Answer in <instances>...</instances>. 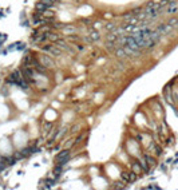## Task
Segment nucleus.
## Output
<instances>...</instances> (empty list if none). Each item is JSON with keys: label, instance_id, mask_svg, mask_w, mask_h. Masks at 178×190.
I'll return each instance as SVG.
<instances>
[{"label": "nucleus", "instance_id": "dca6fc26", "mask_svg": "<svg viewBox=\"0 0 178 190\" xmlns=\"http://www.w3.org/2000/svg\"><path fill=\"white\" fill-rule=\"evenodd\" d=\"M114 26H115V24H107V26H106V27H107L108 30H112V28H114Z\"/></svg>", "mask_w": 178, "mask_h": 190}, {"label": "nucleus", "instance_id": "ddd939ff", "mask_svg": "<svg viewBox=\"0 0 178 190\" xmlns=\"http://www.w3.org/2000/svg\"><path fill=\"white\" fill-rule=\"evenodd\" d=\"M68 155V150H64L63 153H60V154L58 155V159H60V158H63V157H67Z\"/></svg>", "mask_w": 178, "mask_h": 190}, {"label": "nucleus", "instance_id": "6e6552de", "mask_svg": "<svg viewBox=\"0 0 178 190\" xmlns=\"http://www.w3.org/2000/svg\"><path fill=\"white\" fill-rule=\"evenodd\" d=\"M122 179L126 181V182H130V173H127V171H123V173L121 174Z\"/></svg>", "mask_w": 178, "mask_h": 190}, {"label": "nucleus", "instance_id": "f03ea898", "mask_svg": "<svg viewBox=\"0 0 178 190\" xmlns=\"http://www.w3.org/2000/svg\"><path fill=\"white\" fill-rule=\"evenodd\" d=\"M40 60H42V66H46V67H54V62H52L48 56H46V55H42Z\"/></svg>", "mask_w": 178, "mask_h": 190}, {"label": "nucleus", "instance_id": "9d476101", "mask_svg": "<svg viewBox=\"0 0 178 190\" xmlns=\"http://www.w3.org/2000/svg\"><path fill=\"white\" fill-rule=\"evenodd\" d=\"M36 8L37 10H46V8H48V5L44 4V3H39V4L36 5Z\"/></svg>", "mask_w": 178, "mask_h": 190}, {"label": "nucleus", "instance_id": "423d86ee", "mask_svg": "<svg viewBox=\"0 0 178 190\" xmlns=\"http://www.w3.org/2000/svg\"><path fill=\"white\" fill-rule=\"evenodd\" d=\"M55 46H56L58 48H63L64 51H68V52H70V48H68V46L66 44V42H63V40L58 39V40L55 42Z\"/></svg>", "mask_w": 178, "mask_h": 190}, {"label": "nucleus", "instance_id": "7ed1b4c3", "mask_svg": "<svg viewBox=\"0 0 178 190\" xmlns=\"http://www.w3.org/2000/svg\"><path fill=\"white\" fill-rule=\"evenodd\" d=\"M115 56H117L118 59H125V58H127L129 55H127V52H126V50L123 48H117L115 50Z\"/></svg>", "mask_w": 178, "mask_h": 190}, {"label": "nucleus", "instance_id": "1a4fd4ad", "mask_svg": "<svg viewBox=\"0 0 178 190\" xmlns=\"http://www.w3.org/2000/svg\"><path fill=\"white\" fill-rule=\"evenodd\" d=\"M133 170H134V173L139 174V173H141V167H139V165H138V163H134V165H133Z\"/></svg>", "mask_w": 178, "mask_h": 190}, {"label": "nucleus", "instance_id": "f3484780", "mask_svg": "<svg viewBox=\"0 0 178 190\" xmlns=\"http://www.w3.org/2000/svg\"><path fill=\"white\" fill-rule=\"evenodd\" d=\"M177 24H178V19H177Z\"/></svg>", "mask_w": 178, "mask_h": 190}, {"label": "nucleus", "instance_id": "2eb2a0df", "mask_svg": "<svg viewBox=\"0 0 178 190\" xmlns=\"http://www.w3.org/2000/svg\"><path fill=\"white\" fill-rule=\"evenodd\" d=\"M68 141H70V142H67V145H66V147H71V146H73L74 145V141H73V139H68Z\"/></svg>", "mask_w": 178, "mask_h": 190}, {"label": "nucleus", "instance_id": "f257e3e1", "mask_svg": "<svg viewBox=\"0 0 178 190\" xmlns=\"http://www.w3.org/2000/svg\"><path fill=\"white\" fill-rule=\"evenodd\" d=\"M43 51H48L50 54H55V56H60L62 55L60 50H56L55 47H52V46H46V47H43Z\"/></svg>", "mask_w": 178, "mask_h": 190}, {"label": "nucleus", "instance_id": "f8f14e48", "mask_svg": "<svg viewBox=\"0 0 178 190\" xmlns=\"http://www.w3.org/2000/svg\"><path fill=\"white\" fill-rule=\"evenodd\" d=\"M145 158H146V161H147L150 165H154V163H155V159H154V158L149 157V155H145Z\"/></svg>", "mask_w": 178, "mask_h": 190}, {"label": "nucleus", "instance_id": "4468645a", "mask_svg": "<svg viewBox=\"0 0 178 190\" xmlns=\"http://www.w3.org/2000/svg\"><path fill=\"white\" fill-rule=\"evenodd\" d=\"M54 2H55V0H42V3H44V4H47L48 7H50V5H51Z\"/></svg>", "mask_w": 178, "mask_h": 190}, {"label": "nucleus", "instance_id": "0eeeda50", "mask_svg": "<svg viewBox=\"0 0 178 190\" xmlns=\"http://www.w3.org/2000/svg\"><path fill=\"white\" fill-rule=\"evenodd\" d=\"M63 31L66 34H70V32H75L76 31V28H75L74 26H64L63 27Z\"/></svg>", "mask_w": 178, "mask_h": 190}, {"label": "nucleus", "instance_id": "20e7f679", "mask_svg": "<svg viewBox=\"0 0 178 190\" xmlns=\"http://www.w3.org/2000/svg\"><path fill=\"white\" fill-rule=\"evenodd\" d=\"M171 28H173V26H171V24H161V26L158 27V31L161 34H169L171 31Z\"/></svg>", "mask_w": 178, "mask_h": 190}, {"label": "nucleus", "instance_id": "9b49d317", "mask_svg": "<svg viewBox=\"0 0 178 190\" xmlns=\"http://www.w3.org/2000/svg\"><path fill=\"white\" fill-rule=\"evenodd\" d=\"M99 38H101V35H99L98 32H92L91 34V38H90V39H91V40H98Z\"/></svg>", "mask_w": 178, "mask_h": 190}, {"label": "nucleus", "instance_id": "39448f33", "mask_svg": "<svg viewBox=\"0 0 178 190\" xmlns=\"http://www.w3.org/2000/svg\"><path fill=\"white\" fill-rule=\"evenodd\" d=\"M177 11H178V5H177V3H171V4H169L167 7H166V14H169V15L176 14Z\"/></svg>", "mask_w": 178, "mask_h": 190}]
</instances>
